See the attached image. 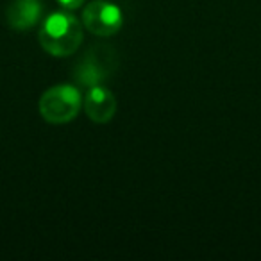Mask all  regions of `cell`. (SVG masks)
<instances>
[{"instance_id":"1","label":"cell","mask_w":261,"mask_h":261,"mask_svg":"<svg viewBox=\"0 0 261 261\" xmlns=\"http://www.w3.org/2000/svg\"><path fill=\"white\" fill-rule=\"evenodd\" d=\"M38 40L41 48L54 58L72 56L84 40L83 22L66 9L50 13L41 23Z\"/></svg>"},{"instance_id":"2","label":"cell","mask_w":261,"mask_h":261,"mask_svg":"<svg viewBox=\"0 0 261 261\" xmlns=\"http://www.w3.org/2000/svg\"><path fill=\"white\" fill-rule=\"evenodd\" d=\"M83 108V95L73 84H58L43 91L38 109L45 122L63 125L79 115Z\"/></svg>"},{"instance_id":"3","label":"cell","mask_w":261,"mask_h":261,"mask_svg":"<svg viewBox=\"0 0 261 261\" xmlns=\"http://www.w3.org/2000/svg\"><path fill=\"white\" fill-rule=\"evenodd\" d=\"M83 27L95 36H113L123 25V13L118 6L108 0H95L83 9Z\"/></svg>"},{"instance_id":"4","label":"cell","mask_w":261,"mask_h":261,"mask_svg":"<svg viewBox=\"0 0 261 261\" xmlns=\"http://www.w3.org/2000/svg\"><path fill=\"white\" fill-rule=\"evenodd\" d=\"M84 111L88 118L95 123H108L113 120L116 113V98L111 90H108L102 84L90 86L88 93L83 98Z\"/></svg>"},{"instance_id":"5","label":"cell","mask_w":261,"mask_h":261,"mask_svg":"<svg viewBox=\"0 0 261 261\" xmlns=\"http://www.w3.org/2000/svg\"><path fill=\"white\" fill-rule=\"evenodd\" d=\"M43 15V4L41 0H13L6 9V22L9 29L29 31L41 20Z\"/></svg>"},{"instance_id":"6","label":"cell","mask_w":261,"mask_h":261,"mask_svg":"<svg viewBox=\"0 0 261 261\" xmlns=\"http://www.w3.org/2000/svg\"><path fill=\"white\" fill-rule=\"evenodd\" d=\"M97 58H93V56H88V58H84L83 61L79 63V66H77L75 70V77L77 81H79L81 86H95V84H100L102 81L108 77L109 73V68L102 63V65H98Z\"/></svg>"},{"instance_id":"7","label":"cell","mask_w":261,"mask_h":261,"mask_svg":"<svg viewBox=\"0 0 261 261\" xmlns=\"http://www.w3.org/2000/svg\"><path fill=\"white\" fill-rule=\"evenodd\" d=\"M58 2L63 9H66V11H75V9H79L86 0H58Z\"/></svg>"}]
</instances>
